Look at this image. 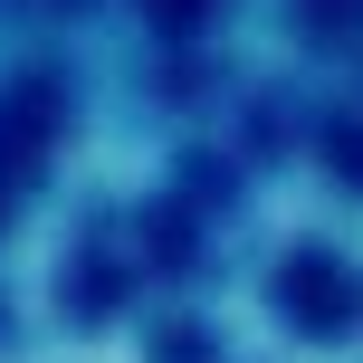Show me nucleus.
I'll list each match as a JSON object with an SVG mask.
<instances>
[{"label":"nucleus","instance_id":"1","mask_svg":"<svg viewBox=\"0 0 363 363\" xmlns=\"http://www.w3.org/2000/svg\"><path fill=\"white\" fill-rule=\"evenodd\" d=\"M57 134V77H19L10 96H0V163L29 172V153Z\"/></svg>","mask_w":363,"mask_h":363},{"label":"nucleus","instance_id":"2","mask_svg":"<svg viewBox=\"0 0 363 363\" xmlns=\"http://www.w3.org/2000/svg\"><path fill=\"white\" fill-rule=\"evenodd\" d=\"M277 296H287V306L306 315L315 335H335V325H354V287H345V277L325 268V258H296V268L277 277Z\"/></svg>","mask_w":363,"mask_h":363},{"label":"nucleus","instance_id":"3","mask_svg":"<svg viewBox=\"0 0 363 363\" xmlns=\"http://www.w3.org/2000/svg\"><path fill=\"white\" fill-rule=\"evenodd\" d=\"M144 10H153V19H163V29H191V19H211V10H220V0H144Z\"/></svg>","mask_w":363,"mask_h":363}]
</instances>
